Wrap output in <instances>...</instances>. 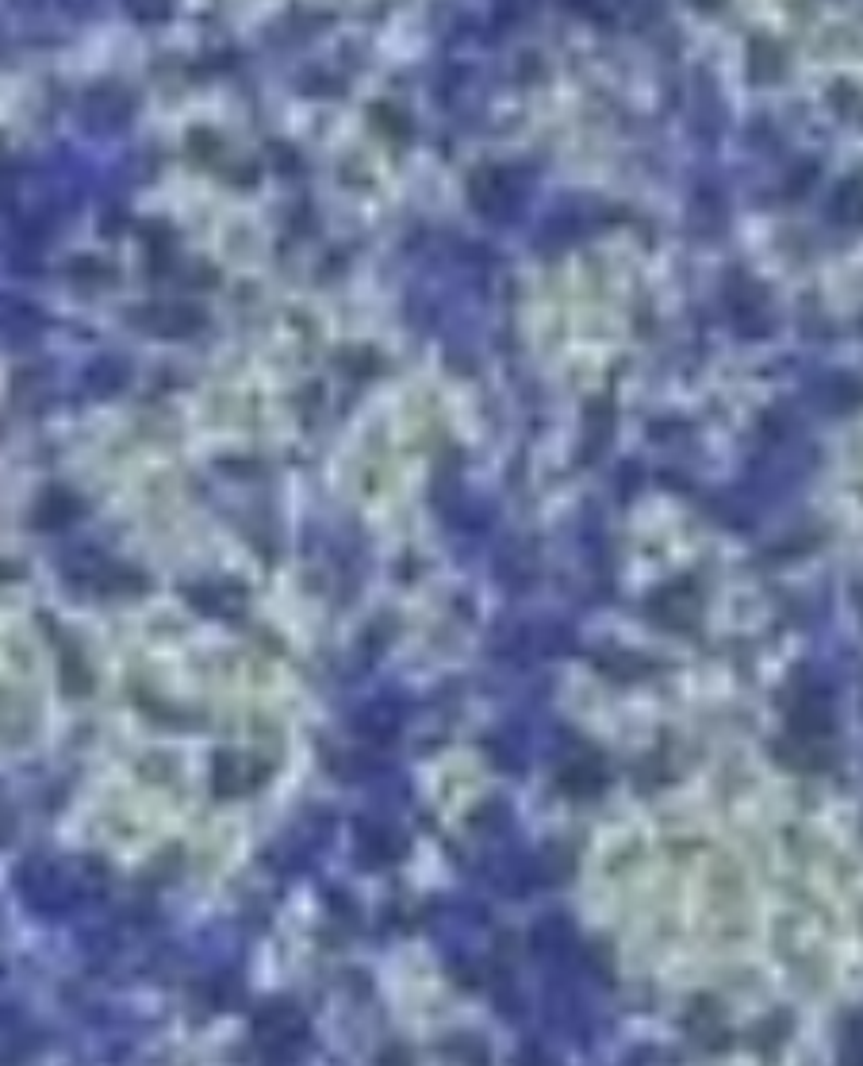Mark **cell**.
I'll return each mask as SVG.
<instances>
[{
  "label": "cell",
  "instance_id": "cell-1",
  "mask_svg": "<svg viewBox=\"0 0 863 1066\" xmlns=\"http://www.w3.org/2000/svg\"><path fill=\"white\" fill-rule=\"evenodd\" d=\"M20 895H24V902L32 910L58 913L73 905V883L62 875V867H55L47 860H35L20 870Z\"/></svg>",
  "mask_w": 863,
  "mask_h": 1066
},
{
  "label": "cell",
  "instance_id": "cell-2",
  "mask_svg": "<svg viewBox=\"0 0 863 1066\" xmlns=\"http://www.w3.org/2000/svg\"><path fill=\"white\" fill-rule=\"evenodd\" d=\"M403 852V837L395 829H388V825H369V829H362V837H357V855H362L365 863H392L400 860Z\"/></svg>",
  "mask_w": 863,
  "mask_h": 1066
},
{
  "label": "cell",
  "instance_id": "cell-3",
  "mask_svg": "<svg viewBox=\"0 0 863 1066\" xmlns=\"http://www.w3.org/2000/svg\"><path fill=\"white\" fill-rule=\"evenodd\" d=\"M530 940H534L537 956H565V951L576 944V933L565 917H545L534 925V936H530Z\"/></svg>",
  "mask_w": 863,
  "mask_h": 1066
},
{
  "label": "cell",
  "instance_id": "cell-4",
  "mask_svg": "<svg viewBox=\"0 0 863 1066\" xmlns=\"http://www.w3.org/2000/svg\"><path fill=\"white\" fill-rule=\"evenodd\" d=\"M362 730L369 733V737H392L395 730H400V706L395 702H373L369 710L362 714Z\"/></svg>",
  "mask_w": 863,
  "mask_h": 1066
}]
</instances>
